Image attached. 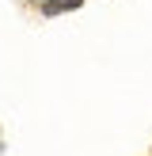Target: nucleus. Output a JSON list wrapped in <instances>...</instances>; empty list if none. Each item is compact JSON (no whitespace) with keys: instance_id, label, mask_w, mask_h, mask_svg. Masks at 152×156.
Here are the masks:
<instances>
[{"instance_id":"1","label":"nucleus","mask_w":152,"mask_h":156,"mask_svg":"<svg viewBox=\"0 0 152 156\" xmlns=\"http://www.w3.org/2000/svg\"><path fill=\"white\" fill-rule=\"evenodd\" d=\"M84 0H46L42 4V15H61V12H76Z\"/></svg>"}]
</instances>
